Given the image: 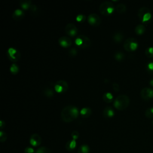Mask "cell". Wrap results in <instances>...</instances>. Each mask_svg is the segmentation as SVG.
<instances>
[{"label":"cell","mask_w":153,"mask_h":153,"mask_svg":"<svg viewBox=\"0 0 153 153\" xmlns=\"http://www.w3.org/2000/svg\"><path fill=\"white\" fill-rule=\"evenodd\" d=\"M68 54L70 56H75L77 54V50L75 48H72L69 51Z\"/></svg>","instance_id":"34"},{"label":"cell","mask_w":153,"mask_h":153,"mask_svg":"<svg viewBox=\"0 0 153 153\" xmlns=\"http://www.w3.org/2000/svg\"><path fill=\"white\" fill-rule=\"evenodd\" d=\"M130 99L126 94H121L117 96L114 101V106L118 110H124L129 105Z\"/></svg>","instance_id":"2"},{"label":"cell","mask_w":153,"mask_h":153,"mask_svg":"<svg viewBox=\"0 0 153 153\" xmlns=\"http://www.w3.org/2000/svg\"><path fill=\"white\" fill-rule=\"evenodd\" d=\"M43 93L45 96H47L48 97H51L53 96V95H54L53 91L51 88H47L45 90H44Z\"/></svg>","instance_id":"26"},{"label":"cell","mask_w":153,"mask_h":153,"mask_svg":"<svg viewBox=\"0 0 153 153\" xmlns=\"http://www.w3.org/2000/svg\"><path fill=\"white\" fill-rule=\"evenodd\" d=\"M103 100L106 102V103H110L111 102L113 99H114V97H113V96L112 94L109 93V92H106L103 94Z\"/></svg>","instance_id":"22"},{"label":"cell","mask_w":153,"mask_h":153,"mask_svg":"<svg viewBox=\"0 0 153 153\" xmlns=\"http://www.w3.org/2000/svg\"><path fill=\"white\" fill-rule=\"evenodd\" d=\"M75 43L78 47L81 48H87L91 45L90 39L84 35L77 36L75 39Z\"/></svg>","instance_id":"4"},{"label":"cell","mask_w":153,"mask_h":153,"mask_svg":"<svg viewBox=\"0 0 153 153\" xmlns=\"http://www.w3.org/2000/svg\"><path fill=\"white\" fill-rule=\"evenodd\" d=\"M7 56L10 60L13 62L18 61L20 58V53L17 49L10 47L7 51Z\"/></svg>","instance_id":"7"},{"label":"cell","mask_w":153,"mask_h":153,"mask_svg":"<svg viewBox=\"0 0 153 153\" xmlns=\"http://www.w3.org/2000/svg\"><path fill=\"white\" fill-rule=\"evenodd\" d=\"M0 127H1V128H2L4 127V125L5 126V123L2 121V120H1V121H0Z\"/></svg>","instance_id":"38"},{"label":"cell","mask_w":153,"mask_h":153,"mask_svg":"<svg viewBox=\"0 0 153 153\" xmlns=\"http://www.w3.org/2000/svg\"><path fill=\"white\" fill-rule=\"evenodd\" d=\"M124 57H125V55L121 51H117L114 54V58L117 61H121L124 59Z\"/></svg>","instance_id":"24"},{"label":"cell","mask_w":153,"mask_h":153,"mask_svg":"<svg viewBox=\"0 0 153 153\" xmlns=\"http://www.w3.org/2000/svg\"><path fill=\"white\" fill-rule=\"evenodd\" d=\"M90 148L87 145L84 144L81 145L77 151V153H89Z\"/></svg>","instance_id":"23"},{"label":"cell","mask_w":153,"mask_h":153,"mask_svg":"<svg viewBox=\"0 0 153 153\" xmlns=\"http://www.w3.org/2000/svg\"><path fill=\"white\" fill-rule=\"evenodd\" d=\"M58 41L60 46L64 48L69 47L72 45V40L68 36H61L59 38Z\"/></svg>","instance_id":"13"},{"label":"cell","mask_w":153,"mask_h":153,"mask_svg":"<svg viewBox=\"0 0 153 153\" xmlns=\"http://www.w3.org/2000/svg\"><path fill=\"white\" fill-rule=\"evenodd\" d=\"M10 72L13 74H17L18 72H19V66L15 64V63H13L11 65L10 68Z\"/></svg>","instance_id":"25"},{"label":"cell","mask_w":153,"mask_h":153,"mask_svg":"<svg viewBox=\"0 0 153 153\" xmlns=\"http://www.w3.org/2000/svg\"><path fill=\"white\" fill-rule=\"evenodd\" d=\"M76 145V143L75 140L72 139V140H70L66 142L65 147L68 151H71L75 149Z\"/></svg>","instance_id":"19"},{"label":"cell","mask_w":153,"mask_h":153,"mask_svg":"<svg viewBox=\"0 0 153 153\" xmlns=\"http://www.w3.org/2000/svg\"><path fill=\"white\" fill-rule=\"evenodd\" d=\"M140 96L145 100H148L153 97V89L149 87H145L140 91Z\"/></svg>","instance_id":"10"},{"label":"cell","mask_w":153,"mask_h":153,"mask_svg":"<svg viewBox=\"0 0 153 153\" xmlns=\"http://www.w3.org/2000/svg\"><path fill=\"white\" fill-rule=\"evenodd\" d=\"M123 47L127 51H134L138 47L137 41L134 38H128L124 41Z\"/></svg>","instance_id":"6"},{"label":"cell","mask_w":153,"mask_h":153,"mask_svg":"<svg viewBox=\"0 0 153 153\" xmlns=\"http://www.w3.org/2000/svg\"><path fill=\"white\" fill-rule=\"evenodd\" d=\"M91 114V109L90 108L85 107L81 109L80 111V115L84 118L89 117Z\"/></svg>","instance_id":"17"},{"label":"cell","mask_w":153,"mask_h":153,"mask_svg":"<svg viewBox=\"0 0 153 153\" xmlns=\"http://www.w3.org/2000/svg\"><path fill=\"white\" fill-rule=\"evenodd\" d=\"M68 88V84L65 80H59L54 85V90L57 93H63Z\"/></svg>","instance_id":"8"},{"label":"cell","mask_w":153,"mask_h":153,"mask_svg":"<svg viewBox=\"0 0 153 153\" xmlns=\"http://www.w3.org/2000/svg\"><path fill=\"white\" fill-rule=\"evenodd\" d=\"M137 15L140 20L142 23L149 21L151 18V10H149V8L146 7H143L140 8L138 10Z\"/></svg>","instance_id":"5"},{"label":"cell","mask_w":153,"mask_h":153,"mask_svg":"<svg viewBox=\"0 0 153 153\" xmlns=\"http://www.w3.org/2000/svg\"><path fill=\"white\" fill-rule=\"evenodd\" d=\"M88 23L93 26H98L101 22L100 17L95 13H91L88 15L87 17Z\"/></svg>","instance_id":"9"},{"label":"cell","mask_w":153,"mask_h":153,"mask_svg":"<svg viewBox=\"0 0 153 153\" xmlns=\"http://www.w3.org/2000/svg\"><path fill=\"white\" fill-rule=\"evenodd\" d=\"M7 134L6 133L3 131H0V140L1 142H5L7 139Z\"/></svg>","instance_id":"33"},{"label":"cell","mask_w":153,"mask_h":153,"mask_svg":"<svg viewBox=\"0 0 153 153\" xmlns=\"http://www.w3.org/2000/svg\"><path fill=\"white\" fill-rule=\"evenodd\" d=\"M24 16H25L24 11L22 10L16 9L13 11L12 17L14 20H19L22 19L24 17Z\"/></svg>","instance_id":"14"},{"label":"cell","mask_w":153,"mask_h":153,"mask_svg":"<svg viewBox=\"0 0 153 153\" xmlns=\"http://www.w3.org/2000/svg\"><path fill=\"white\" fill-rule=\"evenodd\" d=\"M41 136L36 133H34L31 135L30 137V143L32 146H39L41 143Z\"/></svg>","instance_id":"12"},{"label":"cell","mask_w":153,"mask_h":153,"mask_svg":"<svg viewBox=\"0 0 153 153\" xmlns=\"http://www.w3.org/2000/svg\"><path fill=\"white\" fill-rule=\"evenodd\" d=\"M145 116L148 118L153 117V107H150L145 111Z\"/></svg>","instance_id":"29"},{"label":"cell","mask_w":153,"mask_h":153,"mask_svg":"<svg viewBox=\"0 0 153 153\" xmlns=\"http://www.w3.org/2000/svg\"><path fill=\"white\" fill-rule=\"evenodd\" d=\"M79 115L78 109L73 105H68L64 107L60 113L61 119L66 122L69 123L75 120Z\"/></svg>","instance_id":"1"},{"label":"cell","mask_w":153,"mask_h":153,"mask_svg":"<svg viewBox=\"0 0 153 153\" xmlns=\"http://www.w3.org/2000/svg\"><path fill=\"white\" fill-rule=\"evenodd\" d=\"M146 70L148 72L153 74V62H150L146 65Z\"/></svg>","instance_id":"32"},{"label":"cell","mask_w":153,"mask_h":153,"mask_svg":"<svg viewBox=\"0 0 153 153\" xmlns=\"http://www.w3.org/2000/svg\"><path fill=\"white\" fill-rule=\"evenodd\" d=\"M115 7L114 4L111 1H104L99 6L100 13L104 16L111 15L115 10Z\"/></svg>","instance_id":"3"},{"label":"cell","mask_w":153,"mask_h":153,"mask_svg":"<svg viewBox=\"0 0 153 153\" xmlns=\"http://www.w3.org/2000/svg\"><path fill=\"white\" fill-rule=\"evenodd\" d=\"M114 114H115V112L114 109L110 106H106L103 109V115L105 118H111L114 115Z\"/></svg>","instance_id":"15"},{"label":"cell","mask_w":153,"mask_h":153,"mask_svg":"<svg viewBox=\"0 0 153 153\" xmlns=\"http://www.w3.org/2000/svg\"><path fill=\"white\" fill-rule=\"evenodd\" d=\"M85 16L82 14H78L76 17V20L78 22H83L85 20Z\"/></svg>","instance_id":"31"},{"label":"cell","mask_w":153,"mask_h":153,"mask_svg":"<svg viewBox=\"0 0 153 153\" xmlns=\"http://www.w3.org/2000/svg\"><path fill=\"white\" fill-rule=\"evenodd\" d=\"M65 32L71 36H74L78 32V29L74 23H68L65 28Z\"/></svg>","instance_id":"11"},{"label":"cell","mask_w":153,"mask_h":153,"mask_svg":"<svg viewBox=\"0 0 153 153\" xmlns=\"http://www.w3.org/2000/svg\"><path fill=\"white\" fill-rule=\"evenodd\" d=\"M115 11H116L118 13L122 14V13H124V12L126 11V5H124V4L120 3V4H117V5L115 6Z\"/></svg>","instance_id":"21"},{"label":"cell","mask_w":153,"mask_h":153,"mask_svg":"<svg viewBox=\"0 0 153 153\" xmlns=\"http://www.w3.org/2000/svg\"><path fill=\"white\" fill-rule=\"evenodd\" d=\"M149 84L153 87V79H151L149 81Z\"/></svg>","instance_id":"39"},{"label":"cell","mask_w":153,"mask_h":153,"mask_svg":"<svg viewBox=\"0 0 153 153\" xmlns=\"http://www.w3.org/2000/svg\"><path fill=\"white\" fill-rule=\"evenodd\" d=\"M25 153H34V149L30 146H27L25 149Z\"/></svg>","instance_id":"37"},{"label":"cell","mask_w":153,"mask_h":153,"mask_svg":"<svg viewBox=\"0 0 153 153\" xmlns=\"http://www.w3.org/2000/svg\"><path fill=\"white\" fill-rule=\"evenodd\" d=\"M123 38H124V35L121 32H116L113 34V36H112L113 41L117 43L121 42L123 39Z\"/></svg>","instance_id":"18"},{"label":"cell","mask_w":153,"mask_h":153,"mask_svg":"<svg viewBox=\"0 0 153 153\" xmlns=\"http://www.w3.org/2000/svg\"><path fill=\"white\" fill-rule=\"evenodd\" d=\"M19 4L22 8L25 10H27L28 9H30L32 4V2L30 0H21L20 1Z\"/></svg>","instance_id":"16"},{"label":"cell","mask_w":153,"mask_h":153,"mask_svg":"<svg viewBox=\"0 0 153 153\" xmlns=\"http://www.w3.org/2000/svg\"><path fill=\"white\" fill-rule=\"evenodd\" d=\"M145 54L148 57H153V47H149L145 50Z\"/></svg>","instance_id":"28"},{"label":"cell","mask_w":153,"mask_h":153,"mask_svg":"<svg viewBox=\"0 0 153 153\" xmlns=\"http://www.w3.org/2000/svg\"><path fill=\"white\" fill-rule=\"evenodd\" d=\"M36 153H51V151L45 146L39 147L36 151Z\"/></svg>","instance_id":"27"},{"label":"cell","mask_w":153,"mask_h":153,"mask_svg":"<svg viewBox=\"0 0 153 153\" xmlns=\"http://www.w3.org/2000/svg\"><path fill=\"white\" fill-rule=\"evenodd\" d=\"M145 30H146L145 26L143 24H139L136 26L134 31L136 34L142 35L145 32Z\"/></svg>","instance_id":"20"},{"label":"cell","mask_w":153,"mask_h":153,"mask_svg":"<svg viewBox=\"0 0 153 153\" xmlns=\"http://www.w3.org/2000/svg\"><path fill=\"white\" fill-rule=\"evenodd\" d=\"M71 136L74 140H76L79 137V133L77 131H74L71 134Z\"/></svg>","instance_id":"35"},{"label":"cell","mask_w":153,"mask_h":153,"mask_svg":"<svg viewBox=\"0 0 153 153\" xmlns=\"http://www.w3.org/2000/svg\"><path fill=\"white\" fill-rule=\"evenodd\" d=\"M112 88H113V90L115 92H118L120 90L119 85L117 82H113V84H112Z\"/></svg>","instance_id":"36"},{"label":"cell","mask_w":153,"mask_h":153,"mask_svg":"<svg viewBox=\"0 0 153 153\" xmlns=\"http://www.w3.org/2000/svg\"><path fill=\"white\" fill-rule=\"evenodd\" d=\"M30 11L32 14H37L38 13V7L35 4H32V5L30 8Z\"/></svg>","instance_id":"30"}]
</instances>
